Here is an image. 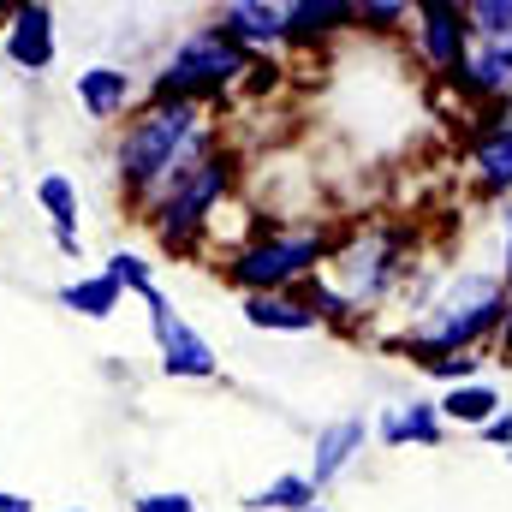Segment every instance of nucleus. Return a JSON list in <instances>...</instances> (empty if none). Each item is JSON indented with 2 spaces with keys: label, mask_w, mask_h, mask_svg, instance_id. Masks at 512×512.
<instances>
[{
  "label": "nucleus",
  "mask_w": 512,
  "mask_h": 512,
  "mask_svg": "<svg viewBox=\"0 0 512 512\" xmlns=\"http://www.w3.org/2000/svg\"><path fill=\"white\" fill-rule=\"evenodd\" d=\"M441 423H459V429H483L489 417H501V387L495 382H465L447 387V399H435Z\"/></svg>",
  "instance_id": "6ab92c4d"
},
{
  "label": "nucleus",
  "mask_w": 512,
  "mask_h": 512,
  "mask_svg": "<svg viewBox=\"0 0 512 512\" xmlns=\"http://www.w3.org/2000/svg\"><path fill=\"white\" fill-rule=\"evenodd\" d=\"M334 233L328 227H274V233H256L251 245L227 256V286H239L245 298L251 292H298L304 280H316L334 256Z\"/></svg>",
  "instance_id": "20e7f679"
},
{
  "label": "nucleus",
  "mask_w": 512,
  "mask_h": 512,
  "mask_svg": "<svg viewBox=\"0 0 512 512\" xmlns=\"http://www.w3.org/2000/svg\"><path fill=\"white\" fill-rule=\"evenodd\" d=\"M143 310H149V334H155V352H161V370L173 376V382H215L221 376V358H215V346L173 310V298L155 286L149 298H143Z\"/></svg>",
  "instance_id": "0eeeda50"
},
{
  "label": "nucleus",
  "mask_w": 512,
  "mask_h": 512,
  "mask_svg": "<svg viewBox=\"0 0 512 512\" xmlns=\"http://www.w3.org/2000/svg\"><path fill=\"white\" fill-rule=\"evenodd\" d=\"M310 512H328V507H322V501H316V507H310Z\"/></svg>",
  "instance_id": "2f4dec72"
},
{
  "label": "nucleus",
  "mask_w": 512,
  "mask_h": 512,
  "mask_svg": "<svg viewBox=\"0 0 512 512\" xmlns=\"http://www.w3.org/2000/svg\"><path fill=\"white\" fill-rule=\"evenodd\" d=\"M239 310H245L251 328H268V334H310V328H322L316 310L298 292H251Z\"/></svg>",
  "instance_id": "f3484780"
},
{
  "label": "nucleus",
  "mask_w": 512,
  "mask_h": 512,
  "mask_svg": "<svg viewBox=\"0 0 512 512\" xmlns=\"http://www.w3.org/2000/svg\"><path fill=\"white\" fill-rule=\"evenodd\" d=\"M54 298H60V310H72V316H84V322H108V316L126 304V292H120V286H114L102 268H96V274H78V280H66Z\"/></svg>",
  "instance_id": "a211bd4d"
},
{
  "label": "nucleus",
  "mask_w": 512,
  "mask_h": 512,
  "mask_svg": "<svg viewBox=\"0 0 512 512\" xmlns=\"http://www.w3.org/2000/svg\"><path fill=\"white\" fill-rule=\"evenodd\" d=\"M340 30H358V0H286V42L280 48H316Z\"/></svg>",
  "instance_id": "dca6fc26"
},
{
  "label": "nucleus",
  "mask_w": 512,
  "mask_h": 512,
  "mask_svg": "<svg viewBox=\"0 0 512 512\" xmlns=\"http://www.w3.org/2000/svg\"><path fill=\"white\" fill-rule=\"evenodd\" d=\"M483 441H495V447H507V453H512V411H507V405H501V417H489V423H483Z\"/></svg>",
  "instance_id": "bb28decb"
},
{
  "label": "nucleus",
  "mask_w": 512,
  "mask_h": 512,
  "mask_svg": "<svg viewBox=\"0 0 512 512\" xmlns=\"http://www.w3.org/2000/svg\"><path fill=\"white\" fill-rule=\"evenodd\" d=\"M370 441H376V435H370V417H358V411H352V417H334V423H322V429H316L310 471H304V477H310V489L322 495L328 483H340V477L358 465V453H364Z\"/></svg>",
  "instance_id": "9b49d317"
},
{
  "label": "nucleus",
  "mask_w": 512,
  "mask_h": 512,
  "mask_svg": "<svg viewBox=\"0 0 512 512\" xmlns=\"http://www.w3.org/2000/svg\"><path fill=\"white\" fill-rule=\"evenodd\" d=\"M131 512H197V501H191V495H179V489H173V495L161 489V495H137Z\"/></svg>",
  "instance_id": "a878e982"
},
{
  "label": "nucleus",
  "mask_w": 512,
  "mask_h": 512,
  "mask_svg": "<svg viewBox=\"0 0 512 512\" xmlns=\"http://www.w3.org/2000/svg\"><path fill=\"white\" fill-rule=\"evenodd\" d=\"M233 179H239L233 155H227V149H209L197 167H185V173L161 191V203H155L143 221L155 227V239H161L173 256L197 251V245H203V233H209V221H215V209L227 203Z\"/></svg>",
  "instance_id": "39448f33"
},
{
  "label": "nucleus",
  "mask_w": 512,
  "mask_h": 512,
  "mask_svg": "<svg viewBox=\"0 0 512 512\" xmlns=\"http://www.w3.org/2000/svg\"><path fill=\"white\" fill-rule=\"evenodd\" d=\"M322 280L352 304V316H370L387 292L405 280V233L399 227H364V233L340 239Z\"/></svg>",
  "instance_id": "423d86ee"
},
{
  "label": "nucleus",
  "mask_w": 512,
  "mask_h": 512,
  "mask_svg": "<svg viewBox=\"0 0 512 512\" xmlns=\"http://www.w3.org/2000/svg\"><path fill=\"white\" fill-rule=\"evenodd\" d=\"M507 459H512V453H507Z\"/></svg>",
  "instance_id": "72a5a7b5"
},
{
  "label": "nucleus",
  "mask_w": 512,
  "mask_h": 512,
  "mask_svg": "<svg viewBox=\"0 0 512 512\" xmlns=\"http://www.w3.org/2000/svg\"><path fill=\"white\" fill-rule=\"evenodd\" d=\"M411 36H417V54L429 72H453L471 48V24H465V6L459 0H417L411 6Z\"/></svg>",
  "instance_id": "1a4fd4ad"
},
{
  "label": "nucleus",
  "mask_w": 512,
  "mask_h": 512,
  "mask_svg": "<svg viewBox=\"0 0 512 512\" xmlns=\"http://www.w3.org/2000/svg\"><path fill=\"white\" fill-rule=\"evenodd\" d=\"M66 512H90V507H66Z\"/></svg>",
  "instance_id": "473e14b6"
},
{
  "label": "nucleus",
  "mask_w": 512,
  "mask_h": 512,
  "mask_svg": "<svg viewBox=\"0 0 512 512\" xmlns=\"http://www.w3.org/2000/svg\"><path fill=\"white\" fill-rule=\"evenodd\" d=\"M209 24L227 42H239L245 54H268V48L286 42V6L280 0H227V6H215Z\"/></svg>",
  "instance_id": "f8f14e48"
},
{
  "label": "nucleus",
  "mask_w": 512,
  "mask_h": 512,
  "mask_svg": "<svg viewBox=\"0 0 512 512\" xmlns=\"http://www.w3.org/2000/svg\"><path fill=\"white\" fill-rule=\"evenodd\" d=\"M12 12H18V6H12V0H0V30L12 24Z\"/></svg>",
  "instance_id": "7c9ffc66"
},
{
  "label": "nucleus",
  "mask_w": 512,
  "mask_h": 512,
  "mask_svg": "<svg viewBox=\"0 0 512 512\" xmlns=\"http://www.w3.org/2000/svg\"><path fill=\"white\" fill-rule=\"evenodd\" d=\"M471 36H507L512 30V0H465Z\"/></svg>",
  "instance_id": "5701e85b"
},
{
  "label": "nucleus",
  "mask_w": 512,
  "mask_h": 512,
  "mask_svg": "<svg viewBox=\"0 0 512 512\" xmlns=\"http://www.w3.org/2000/svg\"><path fill=\"white\" fill-rule=\"evenodd\" d=\"M36 203H42L54 233H78V185L66 173H42L36 179Z\"/></svg>",
  "instance_id": "412c9836"
},
{
  "label": "nucleus",
  "mask_w": 512,
  "mask_h": 512,
  "mask_svg": "<svg viewBox=\"0 0 512 512\" xmlns=\"http://www.w3.org/2000/svg\"><path fill=\"white\" fill-rule=\"evenodd\" d=\"M370 435L382 447H441L447 423L435 411V399H405V405H382V417H370Z\"/></svg>",
  "instance_id": "2eb2a0df"
},
{
  "label": "nucleus",
  "mask_w": 512,
  "mask_h": 512,
  "mask_svg": "<svg viewBox=\"0 0 512 512\" xmlns=\"http://www.w3.org/2000/svg\"><path fill=\"white\" fill-rule=\"evenodd\" d=\"M477 370H483V358H477V352H465V358H429V364H423V376H435V382H447V387L483 382Z\"/></svg>",
  "instance_id": "393cba45"
},
{
  "label": "nucleus",
  "mask_w": 512,
  "mask_h": 512,
  "mask_svg": "<svg viewBox=\"0 0 512 512\" xmlns=\"http://www.w3.org/2000/svg\"><path fill=\"white\" fill-rule=\"evenodd\" d=\"M0 512H36L24 495H12V489H0Z\"/></svg>",
  "instance_id": "c756f323"
},
{
  "label": "nucleus",
  "mask_w": 512,
  "mask_h": 512,
  "mask_svg": "<svg viewBox=\"0 0 512 512\" xmlns=\"http://www.w3.org/2000/svg\"><path fill=\"white\" fill-rule=\"evenodd\" d=\"M399 24H411V6H405V0H358V30L393 36Z\"/></svg>",
  "instance_id": "b1692460"
},
{
  "label": "nucleus",
  "mask_w": 512,
  "mask_h": 512,
  "mask_svg": "<svg viewBox=\"0 0 512 512\" xmlns=\"http://www.w3.org/2000/svg\"><path fill=\"white\" fill-rule=\"evenodd\" d=\"M256 54H245L239 42H227L215 24H197V30H185L179 42H173V54L155 66V78H149V102H197V108H209V102H221L227 90H239L245 78H251Z\"/></svg>",
  "instance_id": "7ed1b4c3"
},
{
  "label": "nucleus",
  "mask_w": 512,
  "mask_h": 512,
  "mask_svg": "<svg viewBox=\"0 0 512 512\" xmlns=\"http://www.w3.org/2000/svg\"><path fill=\"white\" fill-rule=\"evenodd\" d=\"M54 251L66 256V262H84V239L78 233H54Z\"/></svg>",
  "instance_id": "cd10ccee"
},
{
  "label": "nucleus",
  "mask_w": 512,
  "mask_h": 512,
  "mask_svg": "<svg viewBox=\"0 0 512 512\" xmlns=\"http://www.w3.org/2000/svg\"><path fill=\"white\" fill-rule=\"evenodd\" d=\"M102 274H108L126 298H149V292H155V268H149L137 251H114L108 262H102Z\"/></svg>",
  "instance_id": "4be33fe9"
},
{
  "label": "nucleus",
  "mask_w": 512,
  "mask_h": 512,
  "mask_svg": "<svg viewBox=\"0 0 512 512\" xmlns=\"http://www.w3.org/2000/svg\"><path fill=\"white\" fill-rule=\"evenodd\" d=\"M465 167L489 197H512V114H489V126L465 149Z\"/></svg>",
  "instance_id": "4468645a"
},
{
  "label": "nucleus",
  "mask_w": 512,
  "mask_h": 512,
  "mask_svg": "<svg viewBox=\"0 0 512 512\" xmlns=\"http://www.w3.org/2000/svg\"><path fill=\"white\" fill-rule=\"evenodd\" d=\"M72 96H78V108H84L90 120H102V126L137 114V78H131L126 66H84L78 84H72Z\"/></svg>",
  "instance_id": "ddd939ff"
},
{
  "label": "nucleus",
  "mask_w": 512,
  "mask_h": 512,
  "mask_svg": "<svg viewBox=\"0 0 512 512\" xmlns=\"http://www.w3.org/2000/svg\"><path fill=\"white\" fill-rule=\"evenodd\" d=\"M215 149V114L197 102H143L114 137V179L149 215L161 191Z\"/></svg>",
  "instance_id": "f257e3e1"
},
{
  "label": "nucleus",
  "mask_w": 512,
  "mask_h": 512,
  "mask_svg": "<svg viewBox=\"0 0 512 512\" xmlns=\"http://www.w3.org/2000/svg\"><path fill=\"white\" fill-rule=\"evenodd\" d=\"M501 322H507V286H501V274H447L417 304V322L405 328L399 346L417 364H429V358H465L483 340H501Z\"/></svg>",
  "instance_id": "f03ea898"
},
{
  "label": "nucleus",
  "mask_w": 512,
  "mask_h": 512,
  "mask_svg": "<svg viewBox=\"0 0 512 512\" xmlns=\"http://www.w3.org/2000/svg\"><path fill=\"white\" fill-rule=\"evenodd\" d=\"M501 227H507V274H501V286H507V298H512V203H507V221Z\"/></svg>",
  "instance_id": "c85d7f7f"
},
{
  "label": "nucleus",
  "mask_w": 512,
  "mask_h": 512,
  "mask_svg": "<svg viewBox=\"0 0 512 512\" xmlns=\"http://www.w3.org/2000/svg\"><path fill=\"white\" fill-rule=\"evenodd\" d=\"M0 54L12 72L24 78H42L54 60H60V24H54V6L48 0H30L12 12V24L0 30Z\"/></svg>",
  "instance_id": "9d476101"
},
{
  "label": "nucleus",
  "mask_w": 512,
  "mask_h": 512,
  "mask_svg": "<svg viewBox=\"0 0 512 512\" xmlns=\"http://www.w3.org/2000/svg\"><path fill=\"white\" fill-rule=\"evenodd\" d=\"M447 84L459 102H477V108L512 102V30L507 36H471L465 60L447 72Z\"/></svg>",
  "instance_id": "6e6552de"
},
{
  "label": "nucleus",
  "mask_w": 512,
  "mask_h": 512,
  "mask_svg": "<svg viewBox=\"0 0 512 512\" xmlns=\"http://www.w3.org/2000/svg\"><path fill=\"white\" fill-rule=\"evenodd\" d=\"M316 501H322V495L310 489L304 471H286V477H274V483H262V489L245 495V507L251 512H310Z\"/></svg>",
  "instance_id": "aec40b11"
}]
</instances>
